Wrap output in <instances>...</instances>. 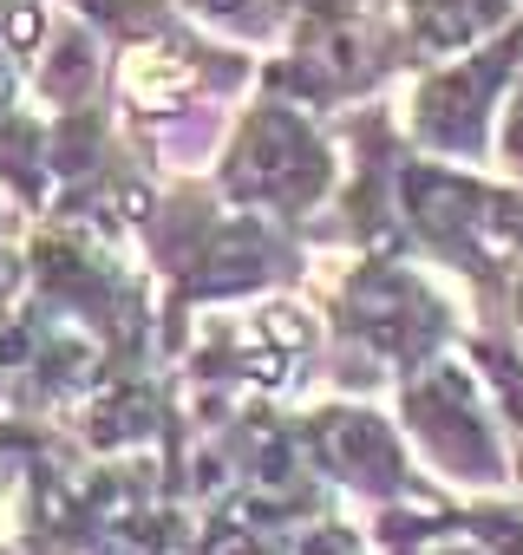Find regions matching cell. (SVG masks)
I'll return each instance as SVG.
<instances>
[{
  "instance_id": "6da1fadb",
  "label": "cell",
  "mask_w": 523,
  "mask_h": 555,
  "mask_svg": "<svg viewBox=\"0 0 523 555\" xmlns=\"http://www.w3.org/2000/svg\"><path fill=\"white\" fill-rule=\"evenodd\" d=\"M190 86V60H177V53H157V47H138L131 60H125V92L138 99V105H157V99H177Z\"/></svg>"
}]
</instances>
